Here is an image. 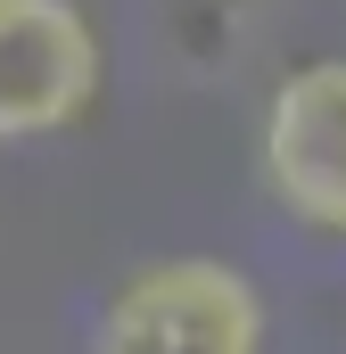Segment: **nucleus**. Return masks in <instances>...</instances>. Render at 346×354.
I'll list each match as a JSON object with an SVG mask.
<instances>
[{
  "label": "nucleus",
  "mask_w": 346,
  "mask_h": 354,
  "mask_svg": "<svg viewBox=\"0 0 346 354\" xmlns=\"http://www.w3.org/2000/svg\"><path fill=\"white\" fill-rule=\"evenodd\" d=\"M107 99V41L83 0H0V149L66 140Z\"/></svg>",
  "instance_id": "nucleus-2"
},
{
  "label": "nucleus",
  "mask_w": 346,
  "mask_h": 354,
  "mask_svg": "<svg viewBox=\"0 0 346 354\" xmlns=\"http://www.w3.org/2000/svg\"><path fill=\"white\" fill-rule=\"evenodd\" d=\"M83 354H272V305L231 256H149L99 297Z\"/></svg>",
  "instance_id": "nucleus-1"
},
{
  "label": "nucleus",
  "mask_w": 346,
  "mask_h": 354,
  "mask_svg": "<svg viewBox=\"0 0 346 354\" xmlns=\"http://www.w3.org/2000/svg\"><path fill=\"white\" fill-rule=\"evenodd\" d=\"M256 165L272 206L322 239L346 248V50L289 66L256 115Z\"/></svg>",
  "instance_id": "nucleus-3"
}]
</instances>
